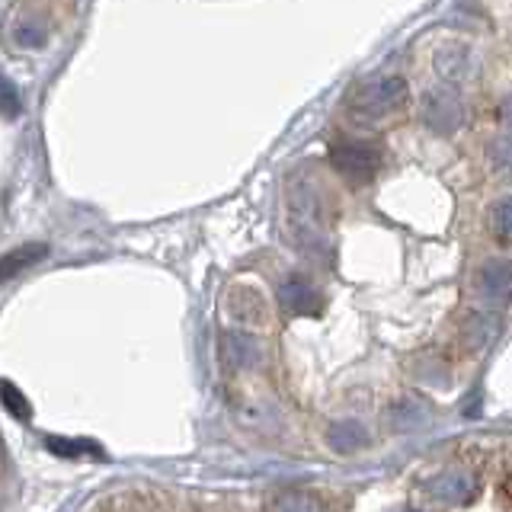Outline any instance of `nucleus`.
I'll return each instance as SVG.
<instances>
[{
  "label": "nucleus",
  "mask_w": 512,
  "mask_h": 512,
  "mask_svg": "<svg viewBox=\"0 0 512 512\" xmlns=\"http://www.w3.org/2000/svg\"><path fill=\"white\" fill-rule=\"evenodd\" d=\"M410 90L404 77H378L365 80L346 96V112L362 125H378L384 119L397 116L400 109H407Z\"/></svg>",
  "instance_id": "2"
},
{
  "label": "nucleus",
  "mask_w": 512,
  "mask_h": 512,
  "mask_svg": "<svg viewBox=\"0 0 512 512\" xmlns=\"http://www.w3.org/2000/svg\"><path fill=\"white\" fill-rule=\"evenodd\" d=\"M490 228L493 234L506 240V244H512V196L500 199L493 205V212H490Z\"/></svg>",
  "instance_id": "7"
},
{
  "label": "nucleus",
  "mask_w": 512,
  "mask_h": 512,
  "mask_svg": "<svg viewBox=\"0 0 512 512\" xmlns=\"http://www.w3.org/2000/svg\"><path fill=\"white\" fill-rule=\"evenodd\" d=\"M423 125L436 135H455L464 125V100L452 87H436L423 100Z\"/></svg>",
  "instance_id": "4"
},
{
  "label": "nucleus",
  "mask_w": 512,
  "mask_h": 512,
  "mask_svg": "<svg viewBox=\"0 0 512 512\" xmlns=\"http://www.w3.org/2000/svg\"><path fill=\"white\" fill-rule=\"evenodd\" d=\"M304 500L247 490H208L128 477L84 496L71 512H301Z\"/></svg>",
  "instance_id": "1"
},
{
  "label": "nucleus",
  "mask_w": 512,
  "mask_h": 512,
  "mask_svg": "<svg viewBox=\"0 0 512 512\" xmlns=\"http://www.w3.org/2000/svg\"><path fill=\"white\" fill-rule=\"evenodd\" d=\"M432 68H436V74L445 80V84H464L474 71L471 48L458 45V42L436 48V55H432Z\"/></svg>",
  "instance_id": "5"
},
{
  "label": "nucleus",
  "mask_w": 512,
  "mask_h": 512,
  "mask_svg": "<svg viewBox=\"0 0 512 512\" xmlns=\"http://www.w3.org/2000/svg\"><path fill=\"white\" fill-rule=\"evenodd\" d=\"M20 112H23L20 90H16L13 80L0 77V116H4V119H16Z\"/></svg>",
  "instance_id": "8"
},
{
  "label": "nucleus",
  "mask_w": 512,
  "mask_h": 512,
  "mask_svg": "<svg viewBox=\"0 0 512 512\" xmlns=\"http://www.w3.org/2000/svg\"><path fill=\"white\" fill-rule=\"evenodd\" d=\"M500 119H503V122H506V125L512 128V93H509L506 100L500 103Z\"/></svg>",
  "instance_id": "10"
},
{
  "label": "nucleus",
  "mask_w": 512,
  "mask_h": 512,
  "mask_svg": "<svg viewBox=\"0 0 512 512\" xmlns=\"http://www.w3.org/2000/svg\"><path fill=\"white\" fill-rule=\"evenodd\" d=\"M487 160L496 170H512V138H496L487 148Z\"/></svg>",
  "instance_id": "9"
},
{
  "label": "nucleus",
  "mask_w": 512,
  "mask_h": 512,
  "mask_svg": "<svg viewBox=\"0 0 512 512\" xmlns=\"http://www.w3.org/2000/svg\"><path fill=\"white\" fill-rule=\"evenodd\" d=\"M330 164L349 186H368L378 173L381 151L372 141L346 138V141H336L330 148Z\"/></svg>",
  "instance_id": "3"
},
{
  "label": "nucleus",
  "mask_w": 512,
  "mask_h": 512,
  "mask_svg": "<svg viewBox=\"0 0 512 512\" xmlns=\"http://www.w3.org/2000/svg\"><path fill=\"white\" fill-rule=\"evenodd\" d=\"M13 464H10V455H7V442L0 436V512H10L13 506Z\"/></svg>",
  "instance_id": "6"
}]
</instances>
